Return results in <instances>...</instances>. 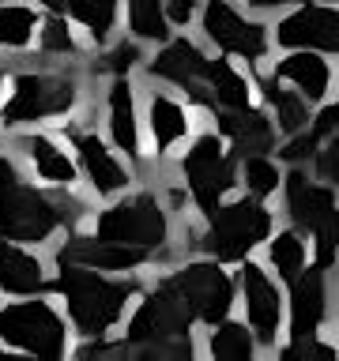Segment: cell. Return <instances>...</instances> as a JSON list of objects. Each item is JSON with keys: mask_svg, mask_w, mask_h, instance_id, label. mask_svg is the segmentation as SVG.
Here are the masks:
<instances>
[{"mask_svg": "<svg viewBox=\"0 0 339 361\" xmlns=\"http://www.w3.org/2000/svg\"><path fill=\"white\" fill-rule=\"evenodd\" d=\"M72 219L76 214L68 211V200H53L45 192L30 188L16 173V166L8 162V154L0 151V233L8 241L42 245L53 237V230H61Z\"/></svg>", "mask_w": 339, "mask_h": 361, "instance_id": "obj_1", "label": "cell"}, {"mask_svg": "<svg viewBox=\"0 0 339 361\" xmlns=\"http://www.w3.org/2000/svg\"><path fill=\"white\" fill-rule=\"evenodd\" d=\"M56 290H61V298L68 305V316H72L76 331L87 338H98L124 316V309H129V301L136 293V282H113L106 275H95L90 267L61 264Z\"/></svg>", "mask_w": 339, "mask_h": 361, "instance_id": "obj_2", "label": "cell"}, {"mask_svg": "<svg viewBox=\"0 0 339 361\" xmlns=\"http://www.w3.org/2000/svg\"><path fill=\"white\" fill-rule=\"evenodd\" d=\"M79 98V83L68 72H19L16 90L4 106V128L34 124L45 117H64Z\"/></svg>", "mask_w": 339, "mask_h": 361, "instance_id": "obj_3", "label": "cell"}, {"mask_svg": "<svg viewBox=\"0 0 339 361\" xmlns=\"http://www.w3.org/2000/svg\"><path fill=\"white\" fill-rule=\"evenodd\" d=\"M0 338L34 357H61L68 350V324L49 301H19L0 309Z\"/></svg>", "mask_w": 339, "mask_h": 361, "instance_id": "obj_4", "label": "cell"}, {"mask_svg": "<svg viewBox=\"0 0 339 361\" xmlns=\"http://www.w3.org/2000/svg\"><path fill=\"white\" fill-rule=\"evenodd\" d=\"M208 219H211V230L203 237V248L215 259H245L249 248L271 233V214L249 196L226 203V207H215Z\"/></svg>", "mask_w": 339, "mask_h": 361, "instance_id": "obj_5", "label": "cell"}, {"mask_svg": "<svg viewBox=\"0 0 339 361\" xmlns=\"http://www.w3.org/2000/svg\"><path fill=\"white\" fill-rule=\"evenodd\" d=\"M95 233L102 241H121V245H140V248H158L166 245L170 237V222H166V211L155 196H129L121 203H113L109 211L98 214L95 222Z\"/></svg>", "mask_w": 339, "mask_h": 361, "instance_id": "obj_6", "label": "cell"}, {"mask_svg": "<svg viewBox=\"0 0 339 361\" xmlns=\"http://www.w3.org/2000/svg\"><path fill=\"white\" fill-rule=\"evenodd\" d=\"M181 173H185V185L192 192V200H196V207L203 214H211L234 185V158L226 154L219 135L208 132L189 147L185 158H181Z\"/></svg>", "mask_w": 339, "mask_h": 361, "instance_id": "obj_7", "label": "cell"}, {"mask_svg": "<svg viewBox=\"0 0 339 361\" xmlns=\"http://www.w3.org/2000/svg\"><path fill=\"white\" fill-rule=\"evenodd\" d=\"M203 38L215 42L222 53H234L249 64H256L268 53V27L256 19H245L230 0H208V8H203Z\"/></svg>", "mask_w": 339, "mask_h": 361, "instance_id": "obj_8", "label": "cell"}, {"mask_svg": "<svg viewBox=\"0 0 339 361\" xmlns=\"http://www.w3.org/2000/svg\"><path fill=\"white\" fill-rule=\"evenodd\" d=\"M177 290V298L189 305L192 320L203 324H219L230 312L234 301V282L226 279V271H219L215 264H185L174 279H166Z\"/></svg>", "mask_w": 339, "mask_h": 361, "instance_id": "obj_9", "label": "cell"}, {"mask_svg": "<svg viewBox=\"0 0 339 361\" xmlns=\"http://www.w3.org/2000/svg\"><path fill=\"white\" fill-rule=\"evenodd\" d=\"M147 72H151L155 79H166V83L181 87L192 102H200V106L215 109V102L208 94V87H203V72H208V56H203L196 45H192L189 38H177L170 42L162 53L155 56L151 64H147Z\"/></svg>", "mask_w": 339, "mask_h": 361, "instance_id": "obj_10", "label": "cell"}, {"mask_svg": "<svg viewBox=\"0 0 339 361\" xmlns=\"http://www.w3.org/2000/svg\"><path fill=\"white\" fill-rule=\"evenodd\" d=\"M275 42L294 45V49L335 53L339 49V11L332 4H309V8L294 11V16L279 19Z\"/></svg>", "mask_w": 339, "mask_h": 361, "instance_id": "obj_11", "label": "cell"}, {"mask_svg": "<svg viewBox=\"0 0 339 361\" xmlns=\"http://www.w3.org/2000/svg\"><path fill=\"white\" fill-rule=\"evenodd\" d=\"M242 298H245L249 327L256 331V338L264 346H275L279 324H282V298H279L275 279H271L264 267L245 264L242 267Z\"/></svg>", "mask_w": 339, "mask_h": 361, "instance_id": "obj_12", "label": "cell"}, {"mask_svg": "<svg viewBox=\"0 0 339 361\" xmlns=\"http://www.w3.org/2000/svg\"><path fill=\"white\" fill-rule=\"evenodd\" d=\"M287 211L294 226H302V230H328V226H335V192L332 185H316L302 173V169H294L287 177Z\"/></svg>", "mask_w": 339, "mask_h": 361, "instance_id": "obj_13", "label": "cell"}, {"mask_svg": "<svg viewBox=\"0 0 339 361\" xmlns=\"http://www.w3.org/2000/svg\"><path fill=\"white\" fill-rule=\"evenodd\" d=\"M56 259H61V264L90 267V271H136V267L147 264V248L121 245V241H102V237H72Z\"/></svg>", "mask_w": 339, "mask_h": 361, "instance_id": "obj_14", "label": "cell"}, {"mask_svg": "<svg viewBox=\"0 0 339 361\" xmlns=\"http://www.w3.org/2000/svg\"><path fill=\"white\" fill-rule=\"evenodd\" d=\"M294 293H290V335L305 338L316 335V327L328 316V267H309L298 271L290 279Z\"/></svg>", "mask_w": 339, "mask_h": 361, "instance_id": "obj_15", "label": "cell"}, {"mask_svg": "<svg viewBox=\"0 0 339 361\" xmlns=\"http://www.w3.org/2000/svg\"><path fill=\"white\" fill-rule=\"evenodd\" d=\"M72 140H76L79 162H83V173H87L90 188H95L98 196H117L121 188H129V169L113 158V151L98 140V135L72 132Z\"/></svg>", "mask_w": 339, "mask_h": 361, "instance_id": "obj_16", "label": "cell"}, {"mask_svg": "<svg viewBox=\"0 0 339 361\" xmlns=\"http://www.w3.org/2000/svg\"><path fill=\"white\" fill-rule=\"evenodd\" d=\"M215 121H219V132L230 135L234 147L242 154H264L275 143V124H271L260 109L242 106V109H215Z\"/></svg>", "mask_w": 339, "mask_h": 361, "instance_id": "obj_17", "label": "cell"}, {"mask_svg": "<svg viewBox=\"0 0 339 361\" xmlns=\"http://www.w3.org/2000/svg\"><path fill=\"white\" fill-rule=\"evenodd\" d=\"M275 79L294 83L305 102H321L328 94V87H332V68H328V61L316 49H302L275 64Z\"/></svg>", "mask_w": 339, "mask_h": 361, "instance_id": "obj_18", "label": "cell"}, {"mask_svg": "<svg viewBox=\"0 0 339 361\" xmlns=\"http://www.w3.org/2000/svg\"><path fill=\"white\" fill-rule=\"evenodd\" d=\"M19 151L27 154V162L34 166V173H38L42 180H49V185H56V188H72L76 166H72V158L49 140V135H38V132L19 135Z\"/></svg>", "mask_w": 339, "mask_h": 361, "instance_id": "obj_19", "label": "cell"}, {"mask_svg": "<svg viewBox=\"0 0 339 361\" xmlns=\"http://www.w3.org/2000/svg\"><path fill=\"white\" fill-rule=\"evenodd\" d=\"M147 121H151V135H155V147L158 151H170L174 143H181L189 135V109L181 106L174 94L166 90H155L151 102H147Z\"/></svg>", "mask_w": 339, "mask_h": 361, "instance_id": "obj_20", "label": "cell"}, {"mask_svg": "<svg viewBox=\"0 0 339 361\" xmlns=\"http://www.w3.org/2000/svg\"><path fill=\"white\" fill-rule=\"evenodd\" d=\"M109 135L129 158H140V132H136L132 87L124 83V79H113V87H109Z\"/></svg>", "mask_w": 339, "mask_h": 361, "instance_id": "obj_21", "label": "cell"}, {"mask_svg": "<svg viewBox=\"0 0 339 361\" xmlns=\"http://www.w3.org/2000/svg\"><path fill=\"white\" fill-rule=\"evenodd\" d=\"M203 87L215 102V109H242L249 106V83L245 75L237 72L230 61H208V72H203Z\"/></svg>", "mask_w": 339, "mask_h": 361, "instance_id": "obj_22", "label": "cell"}, {"mask_svg": "<svg viewBox=\"0 0 339 361\" xmlns=\"http://www.w3.org/2000/svg\"><path fill=\"white\" fill-rule=\"evenodd\" d=\"M260 90H264V98H268V106H271V113H275V128L279 132H287V135H294V132H302L305 128V121H309V106H305V98L298 94V90H282L279 83H260Z\"/></svg>", "mask_w": 339, "mask_h": 361, "instance_id": "obj_23", "label": "cell"}, {"mask_svg": "<svg viewBox=\"0 0 339 361\" xmlns=\"http://www.w3.org/2000/svg\"><path fill=\"white\" fill-rule=\"evenodd\" d=\"M61 4L72 11V19L83 23L95 42H106L117 23V0H61Z\"/></svg>", "mask_w": 339, "mask_h": 361, "instance_id": "obj_24", "label": "cell"}, {"mask_svg": "<svg viewBox=\"0 0 339 361\" xmlns=\"http://www.w3.org/2000/svg\"><path fill=\"white\" fill-rule=\"evenodd\" d=\"M215 331H211V357H219V361H245V357H253V335H249V327L242 324H234V320H222L219 324H211Z\"/></svg>", "mask_w": 339, "mask_h": 361, "instance_id": "obj_25", "label": "cell"}, {"mask_svg": "<svg viewBox=\"0 0 339 361\" xmlns=\"http://www.w3.org/2000/svg\"><path fill=\"white\" fill-rule=\"evenodd\" d=\"M34 30H38V11L27 4H4L0 8V49H23Z\"/></svg>", "mask_w": 339, "mask_h": 361, "instance_id": "obj_26", "label": "cell"}, {"mask_svg": "<svg viewBox=\"0 0 339 361\" xmlns=\"http://www.w3.org/2000/svg\"><path fill=\"white\" fill-rule=\"evenodd\" d=\"M129 27H132L136 38H143V42H162L170 34L162 0H132L129 4Z\"/></svg>", "mask_w": 339, "mask_h": 361, "instance_id": "obj_27", "label": "cell"}, {"mask_svg": "<svg viewBox=\"0 0 339 361\" xmlns=\"http://www.w3.org/2000/svg\"><path fill=\"white\" fill-rule=\"evenodd\" d=\"M305 241L298 233H290V230H282L271 237V245H268V259H271V267L279 271V279H294L298 271L305 267Z\"/></svg>", "mask_w": 339, "mask_h": 361, "instance_id": "obj_28", "label": "cell"}, {"mask_svg": "<svg viewBox=\"0 0 339 361\" xmlns=\"http://www.w3.org/2000/svg\"><path fill=\"white\" fill-rule=\"evenodd\" d=\"M242 180H245L249 196L264 200V196H271V192H279V166L271 162L268 154H245Z\"/></svg>", "mask_w": 339, "mask_h": 361, "instance_id": "obj_29", "label": "cell"}, {"mask_svg": "<svg viewBox=\"0 0 339 361\" xmlns=\"http://www.w3.org/2000/svg\"><path fill=\"white\" fill-rule=\"evenodd\" d=\"M42 49L49 53V56H72L79 45L72 38V30H68V19L61 16H49L42 23Z\"/></svg>", "mask_w": 339, "mask_h": 361, "instance_id": "obj_30", "label": "cell"}, {"mask_svg": "<svg viewBox=\"0 0 339 361\" xmlns=\"http://www.w3.org/2000/svg\"><path fill=\"white\" fill-rule=\"evenodd\" d=\"M316 147H321V151H313L316 173H321L324 185H335L339 180V135H328V140H321Z\"/></svg>", "mask_w": 339, "mask_h": 361, "instance_id": "obj_31", "label": "cell"}, {"mask_svg": "<svg viewBox=\"0 0 339 361\" xmlns=\"http://www.w3.org/2000/svg\"><path fill=\"white\" fill-rule=\"evenodd\" d=\"M136 61H140V49H136L132 42H117L106 56H102V72H117L121 75V72H129Z\"/></svg>", "mask_w": 339, "mask_h": 361, "instance_id": "obj_32", "label": "cell"}, {"mask_svg": "<svg viewBox=\"0 0 339 361\" xmlns=\"http://www.w3.org/2000/svg\"><path fill=\"white\" fill-rule=\"evenodd\" d=\"M316 143H321V140H316V135L313 132H294V140L287 143V147H282V158H287V162H294V166H298V162H305V158H313V151H316Z\"/></svg>", "mask_w": 339, "mask_h": 361, "instance_id": "obj_33", "label": "cell"}, {"mask_svg": "<svg viewBox=\"0 0 339 361\" xmlns=\"http://www.w3.org/2000/svg\"><path fill=\"white\" fill-rule=\"evenodd\" d=\"M335 117H339V109L335 106H324L321 113H316V121H313V135L316 140H328V135H335Z\"/></svg>", "mask_w": 339, "mask_h": 361, "instance_id": "obj_34", "label": "cell"}, {"mask_svg": "<svg viewBox=\"0 0 339 361\" xmlns=\"http://www.w3.org/2000/svg\"><path fill=\"white\" fill-rule=\"evenodd\" d=\"M162 11H166V23L185 27V23L192 19V0H162Z\"/></svg>", "mask_w": 339, "mask_h": 361, "instance_id": "obj_35", "label": "cell"}, {"mask_svg": "<svg viewBox=\"0 0 339 361\" xmlns=\"http://www.w3.org/2000/svg\"><path fill=\"white\" fill-rule=\"evenodd\" d=\"M249 8H256V11H271V8H282V4H302V0H245ZM332 4V0H328Z\"/></svg>", "mask_w": 339, "mask_h": 361, "instance_id": "obj_36", "label": "cell"}, {"mask_svg": "<svg viewBox=\"0 0 339 361\" xmlns=\"http://www.w3.org/2000/svg\"><path fill=\"white\" fill-rule=\"evenodd\" d=\"M0 87H4V64H0Z\"/></svg>", "mask_w": 339, "mask_h": 361, "instance_id": "obj_37", "label": "cell"}]
</instances>
